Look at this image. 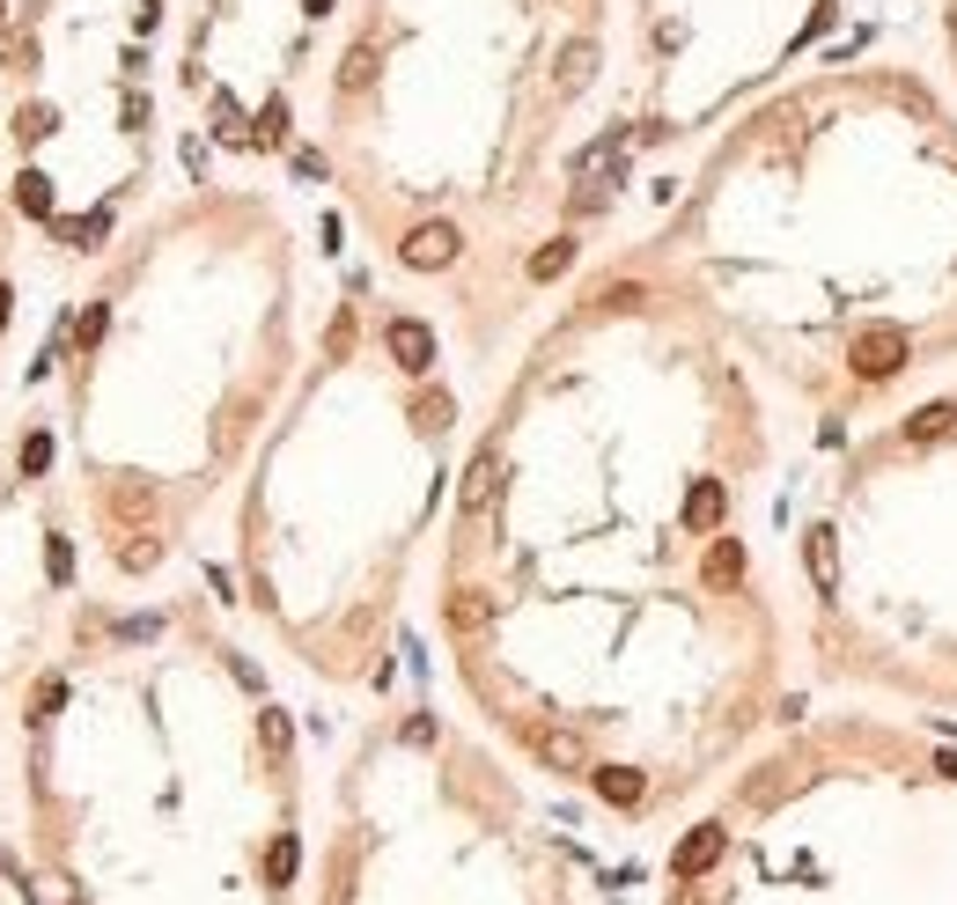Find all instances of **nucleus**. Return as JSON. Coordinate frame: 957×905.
Instances as JSON below:
<instances>
[{
  "label": "nucleus",
  "mask_w": 957,
  "mask_h": 905,
  "mask_svg": "<svg viewBox=\"0 0 957 905\" xmlns=\"http://www.w3.org/2000/svg\"><path fill=\"white\" fill-rule=\"evenodd\" d=\"M214 111H221V141H229V147H251V125L236 119V103H229V97H214Z\"/></svg>",
  "instance_id": "nucleus-23"
},
{
  "label": "nucleus",
  "mask_w": 957,
  "mask_h": 905,
  "mask_svg": "<svg viewBox=\"0 0 957 905\" xmlns=\"http://www.w3.org/2000/svg\"><path fill=\"white\" fill-rule=\"evenodd\" d=\"M155 560H163V545H155V538H125L119 545V567H125V574H147Z\"/></svg>",
  "instance_id": "nucleus-20"
},
{
  "label": "nucleus",
  "mask_w": 957,
  "mask_h": 905,
  "mask_svg": "<svg viewBox=\"0 0 957 905\" xmlns=\"http://www.w3.org/2000/svg\"><path fill=\"white\" fill-rule=\"evenodd\" d=\"M111 509L119 515H155V493L147 487H111Z\"/></svg>",
  "instance_id": "nucleus-21"
},
{
  "label": "nucleus",
  "mask_w": 957,
  "mask_h": 905,
  "mask_svg": "<svg viewBox=\"0 0 957 905\" xmlns=\"http://www.w3.org/2000/svg\"><path fill=\"white\" fill-rule=\"evenodd\" d=\"M722 509H730V493L714 487V479H700V487L686 493V523H692V530H714V523H722Z\"/></svg>",
  "instance_id": "nucleus-10"
},
{
  "label": "nucleus",
  "mask_w": 957,
  "mask_h": 905,
  "mask_svg": "<svg viewBox=\"0 0 957 905\" xmlns=\"http://www.w3.org/2000/svg\"><path fill=\"white\" fill-rule=\"evenodd\" d=\"M45 465H52V435H30V442H23V471L37 479Z\"/></svg>",
  "instance_id": "nucleus-26"
},
{
  "label": "nucleus",
  "mask_w": 957,
  "mask_h": 905,
  "mask_svg": "<svg viewBox=\"0 0 957 905\" xmlns=\"http://www.w3.org/2000/svg\"><path fill=\"white\" fill-rule=\"evenodd\" d=\"M493 626V596L487 589H457V596H449V634H487Z\"/></svg>",
  "instance_id": "nucleus-7"
},
{
  "label": "nucleus",
  "mask_w": 957,
  "mask_h": 905,
  "mask_svg": "<svg viewBox=\"0 0 957 905\" xmlns=\"http://www.w3.org/2000/svg\"><path fill=\"white\" fill-rule=\"evenodd\" d=\"M8 310H15V288L0 280V332H8Z\"/></svg>",
  "instance_id": "nucleus-29"
},
{
  "label": "nucleus",
  "mask_w": 957,
  "mask_h": 905,
  "mask_svg": "<svg viewBox=\"0 0 957 905\" xmlns=\"http://www.w3.org/2000/svg\"><path fill=\"white\" fill-rule=\"evenodd\" d=\"M103 228H111V214H89V221H52V236H59V244H74V250H97L103 244Z\"/></svg>",
  "instance_id": "nucleus-15"
},
{
  "label": "nucleus",
  "mask_w": 957,
  "mask_h": 905,
  "mask_svg": "<svg viewBox=\"0 0 957 905\" xmlns=\"http://www.w3.org/2000/svg\"><path fill=\"white\" fill-rule=\"evenodd\" d=\"M15 206H23L30 221H52V177L45 170H23V177H15Z\"/></svg>",
  "instance_id": "nucleus-13"
},
{
  "label": "nucleus",
  "mask_w": 957,
  "mask_h": 905,
  "mask_svg": "<svg viewBox=\"0 0 957 905\" xmlns=\"http://www.w3.org/2000/svg\"><path fill=\"white\" fill-rule=\"evenodd\" d=\"M803 552H810V582H817V596H833V589H839V545H833V530H810Z\"/></svg>",
  "instance_id": "nucleus-8"
},
{
  "label": "nucleus",
  "mask_w": 957,
  "mask_h": 905,
  "mask_svg": "<svg viewBox=\"0 0 957 905\" xmlns=\"http://www.w3.org/2000/svg\"><path fill=\"white\" fill-rule=\"evenodd\" d=\"M943 781H957V751H943Z\"/></svg>",
  "instance_id": "nucleus-30"
},
{
  "label": "nucleus",
  "mask_w": 957,
  "mask_h": 905,
  "mask_svg": "<svg viewBox=\"0 0 957 905\" xmlns=\"http://www.w3.org/2000/svg\"><path fill=\"white\" fill-rule=\"evenodd\" d=\"M906 354H913V339L899 332V324H861L855 346H847V361H855L861 383H883V376H899V368H906Z\"/></svg>",
  "instance_id": "nucleus-1"
},
{
  "label": "nucleus",
  "mask_w": 957,
  "mask_h": 905,
  "mask_svg": "<svg viewBox=\"0 0 957 905\" xmlns=\"http://www.w3.org/2000/svg\"><path fill=\"white\" fill-rule=\"evenodd\" d=\"M589 74H597V45H589V37H575V45L560 52V97L589 89Z\"/></svg>",
  "instance_id": "nucleus-11"
},
{
  "label": "nucleus",
  "mask_w": 957,
  "mask_h": 905,
  "mask_svg": "<svg viewBox=\"0 0 957 905\" xmlns=\"http://www.w3.org/2000/svg\"><path fill=\"white\" fill-rule=\"evenodd\" d=\"M294 861H302V847L280 833V839L266 847V883H272V891H288V883H294Z\"/></svg>",
  "instance_id": "nucleus-17"
},
{
  "label": "nucleus",
  "mask_w": 957,
  "mask_h": 905,
  "mask_svg": "<svg viewBox=\"0 0 957 905\" xmlns=\"http://www.w3.org/2000/svg\"><path fill=\"white\" fill-rule=\"evenodd\" d=\"M413 420H420V427H442V420H449V398H420V405H413Z\"/></svg>",
  "instance_id": "nucleus-27"
},
{
  "label": "nucleus",
  "mask_w": 957,
  "mask_h": 905,
  "mask_svg": "<svg viewBox=\"0 0 957 905\" xmlns=\"http://www.w3.org/2000/svg\"><path fill=\"white\" fill-rule=\"evenodd\" d=\"M59 700H67V685H59V678H52V685L37 692V722H45V714H59Z\"/></svg>",
  "instance_id": "nucleus-28"
},
{
  "label": "nucleus",
  "mask_w": 957,
  "mask_h": 905,
  "mask_svg": "<svg viewBox=\"0 0 957 905\" xmlns=\"http://www.w3.org/2000/svg\"><path fill=\"white\" fill-rule=\"evenodd\" d=\"M493 493H501V457H493V449H479V457H471V471H465V493H457V501H465V515H487Z\"/></svg>",
  "instance_id": "nucleus-5"
},
{
  "label": "nucleus",
  "mask_w": 957,
  "mask_h": 905,
  "mask_svg": "<svg viewBox=\"0 0 957 905\" xmlns=\"http://www.w3.org/2000/svg\"><path fill=\"white\" fill-rule=\"evenodd\" d=\"M722 854H730V833H722V825H700L692 839H678L670 869H678V876H708V869H714Z\"/></svg>",
  "instance_id": "nucleus-4"
},
{
  "label": "nucleus",
  "mask_w": 957,
  "mask_h": 905,
  "mask_svg": "<svg viewBox=\"0 0 957 905\" xmlns=\"http://www.w3.org/2000/svg\"><path fill=\"white\" fill-rule=\"evenodd\" d=\"M950 427H957V405L943 398V405H921V413L906 420V442H943Z\"/></svg>",
  "instance_id": "nucleus-12"
},
{
  "label": "nucleus",
  "mask_w": 957,
  "mask_h": 905,
  "mask_svg": "<svg viewBox=\"0 0 957 905\" xmlns=\"http://www.w3.org/2000/svg\"><path fill=\"white\" fill-rule=\"evenodd\" d=\"M383 346H391V361L405 368V376H427V368H435V332H427L420 317H391Z\"/></svg>",
  "instance_id": "nucleus-3"
},
{
  "label": "nucleus",
  "mask_w": 957,
  "mask_h": 905,
  "mask_svg": "<svg viewBox=\"0 0 957 905\" xmlns=\"http://www.w3.org/2000/svg\"><path fill=\"white\" fill-rule=\"evenodd\" d=\"M368 81H376V45H354L340 67V89H368Z\"/></svg>",
  "instance_id": "nucleus-19"
},
{
  "label": "nucleus",
  "mask_w": 957,
  "mask_h": 905,
  "mask_svg": "<svg viewBox=\"0 0 957 905\" xmlns=\"http://www.w3.org/2000/svg\"><path fill=\"white\" fill-rule=\"evenodd\" d=\"M589 787H597L612 809H634L641 795H648V781H641L634 766H589Z\"/></svg>",
  "instance_id": "nucleus-6"
},
{
  "label": "nucleus",
  "mask_w": 957,
  "mask_h": 905,
  "mask_svg": "<svg viewBox=\"0 0 957 905\" xmlns=\"http://www.w3.org/2000/svg\"><path fill=\"white\" fill-rule=\"evenodd\" d=\"M708 582H714V589L744 582V545H736V538H714V552H708Z\"/></svg>",
  "instance_id": "nucleus-14"
},
{
  "label": "nucleus",
  "mask_w": 957,
  "mask_h": 905,
  "mask_svg": "<svg viewBox=\"0 0 957 905\" xmlns=\"http://www.w3.org/2000/svg\"><path fill=\"white\" fill-rule=\"evenodd\" d=\"M103 324H111V317H103V302H97V310H81V317H74V339H81V346H97V339H103Z\"/></svg>",
  "instance_id": "nucleus-25"
},
{
  "label": "nucleus",
  "mask_w": 957,
  "mask_h": 905,
  "mask_svg": "<svg viewBox=\"0 0 957 905\" xmlns=\"http://www.w3.org/2000/svg\"><path fill=\"white\" fill-rule=\"evenodd\" d=\"M258 141H266V147H272V141H288V103H280V97L258 111Z\"/></svg>",
  "instance_id": "nucleus-22"
},
{
  "label": "nucleus",
  "mask_w": 957,
  "mask_h": 905,
  "mask_svg": "<svg viewBox=\"0 0 957 905\" xmlns=\"http://www.w3.org/2000/svg\"><path fill=\"white\" fill-rule=\"evenodd\" d=\"M538 759L545 766H560V773H582V736H575V729H538Z\"/></svg>",
  "instance_id": "nucleus-9"
},
{
  "label": "nucleus",
  "mask_w": 957,
  "mask_h": 905,
  "mask_svg": "<svg viewBox=\"0 0 957 905\" xmlns=\"http://www.w3.org/2000/svg\"><path fill=\"white\" fill-rule=\"evenodd\" d=\"M567 266H575V244H567V236H553V244L531 250V280H560Z\"/></svg>",
  "instance_id": "nucleus-16"
},
{
  "label": "nucleus",
  "mask_w": 957,
  "mask_h": 905,
  "mask_svg": "<svg viewBox=\"0 0 957 905\" xmlns=\"http://www.w3.org/2000/svg\"><path fill=\"white\" fill-rule=\"evenodd\" d=\"M457 250H465V236H457L449 221H420L413 236L398 244V258H405V266H413V272H442V266H449V258H457Z\"/></svg>",
  "instance_id": "nucleus-2"
},
{
  "label": "nucleus",
  "mask_w": 957,
  "mask_h": 905,
  "mask_svg": "<svg viewBox=\"0 0 957 905\" xmlns=\"http://www.w3.org/2000/svg\"><path fill=\"white\" fill-rule=\"evenodd\" d=\"M310 15H324V0H310Z\"/></svg>",
  "instance_id": "nucleus-31"
},
{
  "label": "nucleus",
  "mask_w": 957,
  "mask_h": 905,
  "mask_svg": "<svg viewBox=\"0 0 957 905\" xmlns=\"http://www.w3.org/2000/svg\"><path fill=\"white\" fill-rule=\"evenodd\" d=\"M59 133V111L52 103H30V111H15V141H52Z\"/></svg>",
  "instance_id": "nucleus-18"
},
{
  "label": "nucleus",
  "mask_w": 957,
  "mask_h": 905,
  "mask_svg": "<svg viewBox=\"0 0 957 905\" xmlns=\"http://www.w3.org/2000/svg\"><path fill=\"white\" fill-rule=\"evenodd\" d=\"M45 574H52V582H74V545H67V538L45 545Z\"/></svg>",
  "instance_id": "nucleus-24"
}]
</instances>
